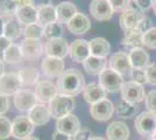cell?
<instances>
[{"mask_svg": "<svg viewBox=\"0 0 156 140\" xmlns=\"http://www.w3.org/2000/svg\"><path fill=\"white\" fill-rule=\"evenodd\" d=\"M57 89L59 95L69 97H76L83 92L85 88V80L83 74L76 68H70L65 70L57 78Z\"/></svg>", "mask_w": 156, "mask_h": 140, "instance_id": "cell-1", "label": "cell"}, {"mask_svg": "<svg viewBox=\"0 0 156 140\" xmlns=\"http://www.w3.org/2000/svg\"><path fill=\"white\" fill-rule=\"evenodd\" d=\"M75 106H76V103L73 97L59 95V93L48 103V109L50 111L51 118L56 120L72 113Z\"/></svg>", "mask_w": 156, "mask_h": 140, "instance_id": "cell-2", "label": "cell"}, {"mask_svg": "<svg viewBox=\"0 0 156 140\" xmlns=\"http://www.w3.org/2000/svg\"><path fill=\"white\" fill-rule=\"evenodd\" d=\"M98 83L107 93H115L124 85V77L110 68L104 69L98 76Z\"/></svg>", "mask_w": 156, "mask_h": 140, "instance_id": "cell-3", "label": "cell"}, {"mask_svg": "<svg viewBox=\"0 0 156 140\" xmlns=\"http://www.w3.org/2000/svg\"><path fill=\"white\" fill-rule=\"evenodd\" d=\"M136 132L143 138L153 137L156 131V113L143 111L137 116L134 121Z\"/></svg>", "mask_w": 156, "mask_h": 140, "instance_id": "cell-4", "label": "cell"}, {"mask_svg": "<svg viewBox=\"0 0 156 140\" xmlns=\"http://www.w3.org/2000/svg\"><path fill=\"white\" fill-rule=\"evenodd\" d=\"M143 16H144L143 12L137 7V5L134 1L133 4H130L129 7L126 11H124L120 14L119 25L124 32L129 31V29H134V28H136L137 23L140 22V20Z\"/></svg>", "mask_w": 156, "mask_h": 140, "instance_id": "cell-5", "label": "cell"}, {"mask_svg": "<svg viewBox=\"0 0 156 140\" xmlns=\"http://www.w3.org/2000/svg\"><path fill=\"white\" fill-rule=\"evenodd\" d=\"M120 93H121V99L132 104H139L146 99V92L143 85L134 81L125 82L120 90Z\"/></svg>", "mask_w": 156, "mask_h": 140, "instance_id": "cell-6", "label": "cell"}, {"mask_svg": "<svg viewBox=\"0 0 156 140\" xmlns=\"http://www.w3.org/2000/svg\"><path fill=\"white\" fill-rule=\"evenodd\" d=\"M22 85L19 74L5 73L0 77V93L6 97H14L22 89Z\"/></svg>", "mask_w": 156, "mask_h": 140, "instance_id": "cell-7", "label": "cell"}, {"mask_svg": "<svg viewBox=\"0 0 156 140\" xmlns=\"http://www.w3.org/2000/svg\"><path fill=\"white\" fill-rule=\"evenodd\" d=\"M35 130V125L32 123L28 116H18L12 121V137L15 139L25 140L32 137Z\"/></svg>", "mask_w": 156, "mask_h": 140, "instance_id": "cell-8", "label": "cell"}, {"mask_svg": "<svg viewBox=\"0 0 156 140\" xmlns=\"http://www.w3.org/2000/svg\"><path fill=\"white\" fill-rule=\"evenodd\" d=\"M69 56L76 63H84L91 56L90 50V41L85 39H77L69 47Z\"/></svg>", "mask_w": 156, "mask_h": 140, "instance_id": "cell-9", "label": "cell"}, {"mask_svg": "<svg viewBox=\"0 0 156 140\" xmlns=\"http://www.w3.org/2000/svg\"><path fill=\"white\" fill-rule=\"evenodd\" d=\"M115 111L114 104L110 99L105 98L98 103H94L90 106V114L94 120L98 121H107L112 118Z\"/></svg>", "mask_w": 156, "mask_h": 140, "instance_id": "cell-10", "label": "cell"}, {"mask_svg": "<svg viewBox=\"0 0 156 140\" xmlns=\"http://www.w3.org/2000/svg\"><path fill=\"white\" fill-rule=\"evenodd\" d=\"M34 92L36 95L37 102L43 103V104H48L52 98H55L58 95V89H57V85L54 84L50 81L40 80L35 84Z\"/></svg>", "mask_w": 156, "mask_h": 140, "instance_id": "cell-11", "label": "cell"}, {"mask_svg": "<svg viewBox=\"0 0 156 140\" xmlns=\"http://www.w3.org/2000/svg\"><path fill=\"white\" fill-rule=\"evenodd\" d=\"M69 47L70 46L64 38L48 40L44 45V54L46 56H51V57L64 60V57L69 55Z\"/></svg>", "mask_w": 156, "mask_h": 140, "instance_id": "cell-12", "label": "cell"}, {"mask_svg": "<svg viewBox=\"0 0 156 140\" xmlns=\"http://www.w3.org/2000/svg\"><path fill=\"white\" fill-rule=\"evenodd\" d=\"M108 68L117 71L118 74H120L121 76L128 75L133 70L129 56L125 52H117L113 54L108 60Z\"/></svg>", "mask_w": 156, "mask_h": 140, "instance_id": "cell-13", "label": "cell"}, {"mask_svg": "<svg viewBox=\"0 0 156 140\" xmlns=\"http://www.w3.org/2000/svg\"><path fill=\"white\" fill-rule=\"evenodd\" d=\"M36 104H37V98L35 92L32 90L21 89L14 96V106L21 112H29Z\"/></svg>", "mask_w": 156, "mask_h": 140, "instance_id": "cell-14", "label": "cell"}, {"mask_svg": "<svg viewBox=\"0 0 156 140\" xmlns=\"http://www.w3.org/2000/svg\"><path fill=\"white\" fill-rule=\"evenodd\" d=\"M90 13L98 21H107L113 16V7L108 0H92L90 6Z\"/></svg>", "mask_w": 156, "mask_h": 140, "instance_id": "cell-15", "label": "cell"}, {"mask_svg": "<svg viewBox=\"0 0 156 140\" xmlns=\"http://www.w3.org/2000/svg\"><path fill=\"white\" fill-rule=\"evenodd\" d=\"M65 64L64 61L62 59L57 57H51V56H46L42 62H41V70L43 75H46L47 77H57L65 71Z\"/></svg>", "mask_w": 156, "mask_h": 140, "instance_id": "cell-16", "label": "cell"}, {"mask_svg": "<svg viewBox=\"0 0 156 140\" xmlns=\"http://www.w3.org/2000/svg\"><path fill=\"white\" fill-rule=\"evenodd\" d=\"M56 130L62 133L68 134L70 137H73L82 130V126H80V121L77 116L70 113L61 119L56 120Z\"/></svg>", "mask_w": 156, "mask_h": 140, "instance_id": "cell-17", "label": "cell"}, {"mask_svg": "<svg viewBox=\"0 0 156 140\" xmlns=\"http://www.w3.org/2000/svg\"><path fill=\"white\" fill-rule=\"evenodd\" d=\"M20 48L23 55V59L27 60H37L44 53V46H42L40 40L23 39L20 43Z\"/></svg>", "mask_w": 156, "mask_h": 140, "instance_id": "cell-18", "label": "cell"}, {"mask_svg": "<svg viewBox=\"0 0 156 140\" xmlns=\"http://www.w3.org/2000/svg\"><path fill=\"white\" fill-rule=\"evenodd\" d=\"M66 28L70 33L75 35H82L89 32V29L91 28V20L89 19V16L84 13L78 12L71 20L66 23Z\"/></svg>", "mask_w": 156, "mask_h": 140, "instance_id": "cell-19", "label": "cell"}, {"mask_svg": "<svg viewBox=\"0 0 156 140\" xmlns=\"http://www.w3.org/2000/svg\"><path fill=\"white\" fill-rule=\"evenodd\" d=\"M28 117L35 126H42V125H46L47 123L50 120L51 114H50V111L48 109V104L37 103L28 112Z\"/></svg>", "mask_w": 156, "mask_h": 140, "instance_id": "cell-20", "label": "cell"}, {"mask_svg": "<svg viewBox=\"0 0 156 140\" xmlns=\"http://www.w3.org/2000/svg\"><path fill=\"white\" fill-rule=\"evenodd\" d=\"M129 128L122 121H112L106 128L107 140H128L129 138Z\"/></svg>", "mask_w": 156, "mask_h": 140, "instance_id": "cell-21", "label": "cell"}, {"mask_svg": "<svg viewBox=\"0 0 156 140\" xmlns=\"http://www.w3.org/2000/svg\"><path fill=\"white\" fill-rule=\"evenodd\" d=\"M37 15H39L37 8L28 4V5L19 6L16 13H15V18L19 20V22L22 26H27V25H32V23L37 22Z\"/></svg>", "mask_w": 156, "mask_h": 140, "instance_id": "cell-22", "label": "cell"}, {"mask_svg": "<svg viewBox=\"0 0 156 140\" xmlns=\"http://www.w3.org/2000/svg\"><path fill=\"white\" fill-rule=\"evenodd\" d=\"M106 95L107 92L99 85V83H89L85 85L84 90H83V97H84L85 102L89 103L90 105L105 99Z\"/></svg>", "mask_w": 156, "mask_h": 140, "instance_id": "cell-23", "label": "cell"}, {"mask_svg": "<svg viewBox=\"0 0 156 140\" xmlns=\"http://www.w3.org/2000/svg\"><path fill=\"white\" fill-rule=\"evenodd\" d=\"M56 13H57V21L59 23L66 25L78 13V11L75 4L70 1H62L56 6Z\"/></svg>", "mask_w": 156, "mask_h": 140, "instance_id": "cell-24", "label": "cell"}, {"mask_svg": "<svg viewBox=\"0 0 156 140\" xmlns=\"http://www.w3.org/2000/svg\"><path fill=\"white\" fill-rule=\"evenodd\" d=\"M128 56L133 69H146L149 66V54L142 47L130 49Z\"/></svg>", "mask_w": 156, "mask_h": 140, "instance_id": "cell-25", "label": "cell"}, {"mask_svg": "<svg viewBox=\"0 0 156 140\" xmlns=\"http://www.w3.org/2000/svg\"><path fill=\"white\" fill-rule=\"evenodd\" d=\"M90 50L92 56L106 59L111 53V45L104 38H94L90 41Z\"/></svg>", "mask_w": 156, "mask_h": 140, "instance_id": "cell-26", "label": "cell"}, {"mask_svg": "<svg viewBox=\"0 0 156 140\" xmlns=\"http://www.w3.org/2000/svg\"><path fill=\"white\" fill-rule=\"evenodd\" d=\"M22 32H23L22 25L20 23L19 20L15 16L6 19L5 28H4V36H6L7 39H9L11 41H14L19 39Z\"/></svg>", "mask_w": 156, "mask_h": 140, "instance_id": "cell-27", "label": "cell"}, {"mask_svg": "<svg viewBox=\"0 0 156 140\" xmlns=\"http://www.w3.org/2000/svg\"><path fill=\"white\" fill-rule=\"evenodd\" d=\"M106 63L107 61L106 59H101V57H97V56H90L87 60L83 63L85 71L90 75H100V73L106 69Z\"/></svg>", "mask_w": 156, "mask_h": 140, "instance_id": "cell-28", "label": "cell"}, {"mask_svg": "<svg viewBox=\"0 0 156 140\" xmlns=\"http://www.w3.org/2000/svg\"><path fill=\"white\" fill-rule=\"evenodd\" d=\"M39 15H37V22L42 26H48L50 23H54L57 21V13H56V7L54 5H48V6L41 7L37 9Z\"/></svg>", "mask_w": 156, "mask_h": 140, "instance_id": "cell-29", "label": "cell"}, {"mask_svg": "<svg viewBox=\"0 0 156 140\" xmlns=\"http://www.w3.org/2000/svg\"><path fill=\"white\" fill-rule=\"evenodd\" d=\"M142 35L141 32H139L136 28L126 31L124 35V39L121 41V45L125 47H129L130 49L134 48H141L142 45Z\"/></svg>", "mask_w": 156, "mask_h": 140, "instance_id": "cell-30", "label": "cell"}, {"mask_svg": "<svg viewBox=\"0 0 156 140\" xmlns=\"http://www.w3.org/2000/svg\"><path fill=\"white\" fill-rule=\"evenodd\" d=\"M19 76L23 85H34L40 81V71L34 67L22 68L19 71Z\"/></svg>", "mask_w": 156, "mask_h": 140, "instance_id": "cell-31", "label": "cell"}, {"mask_svg": "<svg viewBox=\"0 0 156 140\" xmlns=\"http://www.w3.org/2000/svg\"><path fill=\"white\" fill-rule=\"evenodd\" d=\"M22 59H23V55L21 52L20 45H16L14 42L4 53V62L8 63V64H16V63L21 62Z\"/></svg>", "mask_w": 156, "mask_h": 140, "instance_id": "cell-32", "label": "cell"}, {"mask_svg": "<svg viewBox=\"0 0 156 140\" xmlns=\"http://www.w3.org/2000/svg\"><path fill=\"white\" fill-rule=\"evenodd\" d=\"M23 36L25 39L32 40H41L44 36V26H42L39 22H35L32 25H27L23 27Z\"/></svg>", "mask_w": 156, "mask_h": 140, "instance_id": "cell-33", "label": "cell"}, {"mask_svg": "<svg viewBox=\"0 0 156 140\" xmlns=\"http://www.w3.org/2000/svg\"><path fill=\"white\" fill-rule=\"evenodd\" d=\"M20 6L19 0H0V15L2 18H13Z\"/></svg>", "mask_w": 156, "mask_h": 140, "instance_id": "cell-34", "label": "cell"}, {"mask_svg": "<svg viewBox=\"0 0 156 140\" xmlns=\"http://www.w3.org/2000/svg\"><path fill=\"white\" fill-rule=\"evenodd\" d=\"M137 111H139V107H137L136 104H132V103H128V102L122 99L119 102L117 106L118 116L121 117V118H125V119L134 117L137 113Z\"/></svg>", "mask_w": 156, "mask_h": 140, "instance_id": "cell-35", "label": "cell"}, {"mask_svg": "<svg viewBox=\"0 0 156 140\" xmlns=\"http://www.w3.org/2000/svg\"><path fill=\"white\" fill-rule=\"evenodd\" d=\"M62 32H63L62 23L56 21V22L50 23V25L44 27V38L47 40L58 39V38H62Z\"/></svg>", "mask_w": 156, "mask_h": 140, "instance_id": "cell-36", "label": "cell"}, {"mask_svg": "<svg viewBox=\"0 0 156 140\" xmlns=\"http://www.w3.org/2000/svg\"><path fill=\"white\" fill-rule=\"evenodd\" d=\"M12 137V121L5 116H0V140Z\"/></svg>", "mask_w": 156, "mask_h": 140, "instance_id": "cell-37", "label": "cell"}, {"mask_svg": "<svg viewBox=\"0 0 156 140\" xmlns=\"http://www.w3.org/2000/svg\"><path fill=\"white\" fill-rule=\"evenodd\" d=\"M142 45L149 49H156V27H153L148 32L143 33Z\"/></svg>", "mask_w": 156, "mask_h": 140, "instance_id": "cell-38", "label": "cell"}, {"mask_svg": "<svg viewBox=\"0 0 156 140\" xmlns=\"http://www.w3.org/2000/svg\"><path fill=\"white\" fill-rule=\"evenodd\" d=\"M144 103H146L147 111L156 113V90H151L146 95Z\"/></svg>", "mask_w": 156, "mask_h": 140, "instance_id": "cell-39", "label": "cell"}, {"mask_svg": "<svg viewBox=\"0 0 156 140\" xmlns=\"http://www.w3.org/2000/svg\"><path fill=\"white\" fill-rule=\"evenodd\" d=\"M130 77H132V80L134 81V82H136V83L141 84V85L148 83L144 69H133L132 73H130Z\"/></svg>", "mask_w": 156, "mask_h": 140, "instance_id": "cell-40", "label": "cell"}, {"mask_svg": "<svg viewBox=\"0 0 156 140\" xmlns=\"http://www.w3.org/2000/svg\"><path fill=\"white\" fill-rule=\"evenodd\" d=\"M114 12H124L130 5V0H108Z\"/></svg>", "mask_w": 156, "mask_h": 140, "instance_id": "cell-41", "label": "cell"}, {"mask_svg": "<svg viewBox=\"0 0 156 140\" xmlns=\"http://www.w3.org/2000/svg\"><path fill=\"white\" fill-rule=\"evenodd\" d=\"M144 70H146L148 83L151 85H156V63H149V66Z\"/></svg>", "mask_w": 156, "mask_h": 140, "instance_id": "cell-42", "label": "cell"}, {"mask_svg": "<svg viewBox=\"0 0 156 140\" xmlns=\"http://www.w3.org/2000/svg\"><path fill=\"white\" fill-rule=\"evenodd\" d=\"M150 28H153L151 20H150L149 18H147V16H143L136 26V29L139 31V32H141L142 34L146 33V32H148Z\"/></svg>", "mask_w": 156, "mask_h": 140, "instance_id": "cell-43", "label": "cell"}, {"mask_svg": "<svg viewBox=\"0 0 156 140\" xmlns=\"http://www.w3.org/2000/svg\"><path fill=\"white\" fill-rule=\"evenodd\" d=\"M92 138V132L89 128H82L78 133L72 137V140H90Z\"/></svg>", "mask_w": 156, "mask_h": 140, "instance_id": "cell-44", "label": "cell"}, {"mask_svg": "<svg viewBox=\"0 0 156 140\" xmlns=\"http://www.w3.org/2000/svg\"><path fill=\"white\" fill-rule=\"evenodd\" d=\"M9 110V100L8 97L0 93V116H5L7 111Z\"/></svg>", "mask_w": 156, "mask_h": 140, "instance_id": "cell-45", "label": "cell"}, {"mask_svg": "<svg viewBox=\"0 0 156 140\" xmlns=\"http://www.w3.org/2000/svg\"><path fill=\"white\" fill-rule=\"evenodd\" d=\"M133 1H135V4L137 5V7H139L142 12L151 8L153 5H154V1H153V0H133Z\"/></svg>", "mask_w": 156, "mask_h": 140, "instance_id": "cell-46", "label": "cell"}, {"mask_svg": "<svg viewBox=\"0 0 156 140\" xmlns=\"http://www.w3.org/2000/svg\"><path fill=\"white\" fill-rule=\"evenodd\" d=\"M13 43V41H11L9 39H7L6 36L1 35L0 36V52H6L7 49L11 47V45Z\"/></svg>", "mask_w": 156, "mask_h": 140, "instance_id": "cell-47", "label": "cell"}, {"mask_svg": "<svg viewBox=\"0 0 156 140\" xmlns=\"http://www.w3.org/2000/svg\"><path fill=\"white\" fill-rule=\"evenodd\" d=\"M29 1H30V5H33L34 7H36V8L39 9L41 7L51 5L52 0H29Z\"/></svg>", "mask_w": 156, "mask_h": 140, "instance_id": "cell-48", "label": "cell"}, {"mask_svg": "<svg viewBox=\"0 0 156 140\" xmlns=\"http://www.w3.org/2000/svg\"><path fill=\"white\" fill-rule=\"evenodd\" d=\"M72 137L70 135H68V134L65 133H62V132H59V131H55L54 134H52V140H71Z\"/></svg>", "mask_w": 156, "mask_h": 140, "instance_id": "cell-49", "label": "cell"}, {"mask_svg": "<svg viewBox=\"0 0 156 140\" xmlns=\"http://www.w3.org/2000/svg\"><path fill=\"white\" fill-rule=\"evenodd\" d=\"M4 28H5V20H4V18L0 15V36L4 35Z\"/></svg>", "mask_w": 156, "mask_h": 140, "instance_id": "cell-50", "label": "cell"}, {"mask_svg": "<svg viewBox=\"0 0 156 140\" xmlns=\"http://www.w3.org/2000/svg\"><path fill=\"white\" fill-rule=\"evenodd\" d=\"M4 74H5V70H4V62L0 61V77H1Z\"/></svg>", "mask_w": 156, "mask_h": 140, "instance_id": "cell-51", "label": "cell"}, {"mask_svg": "<svg viewBox=\"0 0 156 140\" xmlns=\"http://www.w3.org/2000/svg\"><path fill=\"white\" fill-rule=\"evenodd\" d=\"M90 140H107V139H105V138H101V137H92Z\"/></svg>", "mask_w": 156, "mask_h": 140, "instance_id": "cell-52", "label": "cell"}, {"mask_svg": "<svg viewBox=\"0 0 156 140\" xmlns=\"http://www.w3.org/2000/svg\"><path fill=\"white\" fill-rule=\"evenodd\" d=\"M25 140H40L39 138H36V137H29V138H27V139H25Z\"/></svg>", "mask_w": 156, "mask_h": 140, "instance_id": "cell-53", "label": "cell"}, {"mask_svg": "<svg viewBox=\"0 0 156 140\" xmlns=\"http://www.w3.org/2000/svg\"><path fill=\"white\" fill-rule=\"evenodd\" d=\"M0 61L4 62V52H0Z\"/></svg>", "mask_w": 156, "mask_h": 140, "instance_id": "cell-54", "label": "cell"}, {"mask_svg": "<svg viewBox=\"0 0 156 140\" xmlns=\"http://www.w3.org/2000/svg\"><path fill=\"white\" fill-rule=\"evenodd\" d=\"M153 9H154V13H155V15H156V1L154 2V5H153Z\"/></svg>", "mask_w": 156, "mask_h": 140, "instance_id": "cell-55", "label": "cell"}, {"mask_svg": "<svg viewBox=\"0 0 156 140\" xmlns=\"http://www.w3.org/2000/svg\"><path fill=\"white\" fill-rule=\"evenodd\" d=\"M151 138H153V139H155V140H156V131H155V133L153 134V137H151Z\"/></svg>", "mask_w": 156, "mask_h": 140, "instance_id": "cell-56", "label": "cell"}, {"mask_svg": "<svg viewBox=\"0 0 156 140\" xmlns=\"http://www.w3.org/2000/svg\"><path fill=\"white\" fill-rule=\"evenodd\" d=\"M149 140H155V139H153V138H151V139H149Z\"/></svg>", "mask_w": 156, "mask_h": 140, "instance_id": "cell-57", "label": "cell"}, {"mask_svg": "<svg viewBox=\"0 0 156 140\" xmlns=\"http://www.w3.org/2000/svg\"><path fill=\"white\" fill-rule=\"evenodd\" d=\"M153 1H154V2H155V1H156V0H153Z\"/></svg>", "mask_w": 156, "mask_h": 140, "instance_id": "cell-58", "label": "cell"}, {"mask_svg": "<svg viewBox=\"0 0 156 140\" xmlns=\"http://www.w3.org/2000/svg\"><path fill=\"white\" fill-rule=\"evenodd\" d=\"M71 140H72V139H71Z\"/></svg>", "mask_w": 156, "mask_h": 140, "instance_id": "cell-59", "label": "cell"}]
</instances>
